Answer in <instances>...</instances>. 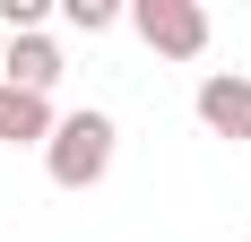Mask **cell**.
Masks as SVG:
<instances>
[{"instance_id": "obj_1", "label": "cell", "mask_w": 251, "mask_h": 242, "mask_svg": "<svg viewBox=\"0 0 251 242\" xmlns=\"http://www.w3.org/2000/svg\"><path fill=\"white\" fill-rule=\"evenodd\" d=\"M113 147H122L113 113H61L52 139H44V173L61 182V191H96L104 173H113Z\"/></svg>"}, {"instance_id": "obj_2", "label": "cell", "mask_w": 251, "mask_h": 242, "mask_svg": "<svg viewBox=\"0 0 251 242\" xmlns=\"http://www.w3.org/2000/svg\"><path fill=\"white\" fill-rule=\"evenodd\" d=\"M130 26H139V44L165 52V61H200L208 52V9L200 0H139Z\"/></svg>"}, {"instance_id": "obj_3", "label": "cell", "mask_w": 251, "mask_h": 242, "mask_svg": "<svg viewBox=\"0 0 251 242\" xmlns=\"http://www.w3.org/2000/svg\"><path fill=\"white\" fill-rule=\"evenodd\" d=\"M191 104H200V130H208V139H251V78L243 70H208Z\"/></svg>"}, {"instance_id": "obj_4", "label": "cell", "mask_w": 251, "mask_h": 242, "mask_svg": "<svg viewBox=\"0 0 251 242\" xmlns=\"http://www.w3.org/2000/svg\"><path fill=\"white\" fill-rule=\"evenodd\" d=\"M0 87L52 104V87H61V44H52V35H9V52H0Z\"/></svg>"}, {"instance_id": "obj_5", "label": "cell", "mask_w": 251, "mask_h": 242, "mask_svg": "<svg viewBox=\"0 0 251 242\" xmlns=\"http://www.w3.org/2000/svg\"><path fill=\"white\" fill-rule=\"evenodd\" d=\"M52 104L44 96H18V87H0V147H44L52 139Z\"/></svg>"}, {"instance_id": "obj_6", "label": "cell", "mask_w": 251, "mask_h": 242, "mask_svg": "<svg viewBox=\"0 0 251 242\" xmlns=\"http://www.w3.org/2000/svg\"><path fill=\"white\" fill-rule=\"evenodd\" d=\"M52 0H0V35H44Z\"/></svg>"}, {"instance_id": "obj_7", "label": "cell", "mask_w": 251, "mask_h": 242, "mask_svg": "<svg viewBox=\"0 0 251 242\" xmlns=\"http://www.w3.org/2000/svg\"><path fill=\"white\" fill-rule=\"evenodd\" d=\"M61 18H70L78 35H104V26L122 18V9H113V0H61Z\"/></svg>"}, {"instance_id": "obj_8", "label": "cell", "mask_w": 251, "mask_h": 242, "mask_svg": "<svg viewBox=\"0 0 251 242\" xmlns=\"http://www.w3.org/2000/svg\"><path fill=\"white\" fill-rule=\"evenodd\" d=\"M0 52H9V35H0Z\"/></svg>"}]
</instances>
